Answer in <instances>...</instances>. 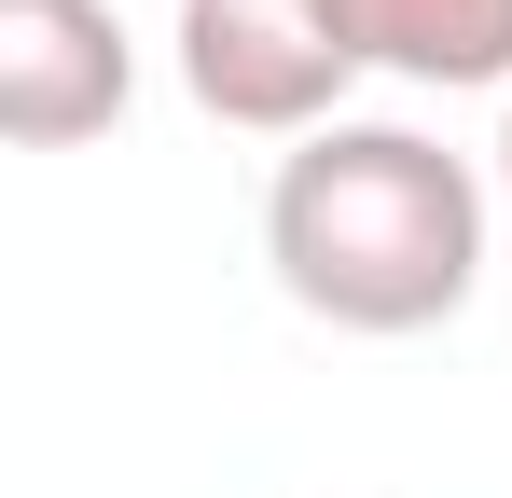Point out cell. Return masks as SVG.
I'll list each match as a JSON object with an SVG mask.
<instances>
[{
    "instance_id": "obj_5",
    "label": "cell",
    "mask_w": 512,
    "mask_h": 498,
    "mask_svg": "<svg viewBox=\"0 0 512 498\" xmlns=\"http://www.w3.org/2000/svg\"><path fill=\"white\" fill-rule=\"evenodd\" d=\"M499 194H512V111H499Z\"/></svg>"
},
{
    "instance_id": "obj_2",
    "label": "cell",
    "mask_w": 512,
    "mask_h": 498,
    "mask_svg": "<svg viewBox=\"0 0 512 498\" xmlns=\"http://www.w3.org/2000/svg\"><path fill=\"white\" fill-rule=\"evenodd\" d=\"M346 42L319 28V0H180V97L236 139H319L346 125Z\"/></svg>"
},
{
    "instance_id": "obj_4",
    "label": "cell",
    "mask_w": 512,
    "mask_h": 498,
    "mask_svg": "<svg viewBox=\"0 0 512 498\" xmlns=\"http://www.w3.org/2000/svg\"><path fill=\"white\" fill-rule=\"evenodd\" d=\"M319 28L346 42V70L429 83V97L512 83V0H319Z\"/></svg>"
},
{
    "instance_id": "obj_3",
    "label": "cell",
    "mask_w": 512,
    "mask_h": 498,
    "mask_svg": "<svg viewBox=\"0 0 512 498\" xmlns=\"http://www.w3.org/2000/svg\"><path fill=\"white\" fill-rule=\"evenodd\" d=\"M139 97V42L111 0H0V139L14 153H84Z\"/></svg>"
},
{
    "instance_id": "obj_1",
    "label": "cell",
    "mask_w": 512,
    "mask_h": 498,
    "mask_svg": "<svg viewBox=\"0 0 512 498\" xmlns=\"http://www.w3.org/2000/svg\"><path fill=\"white\" fill-rule=\"evenodd\" d=\"M263 263L333 332H443L485 277V166L429 125H319L263 180Z\"/></svg>"
}]
</instances>
